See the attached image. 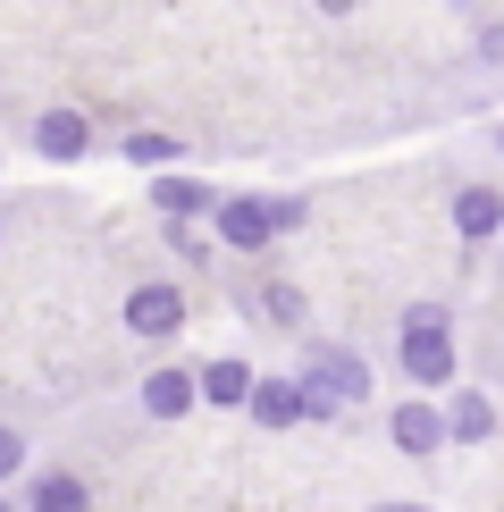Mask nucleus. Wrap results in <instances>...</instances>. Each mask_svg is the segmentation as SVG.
I'll return each instance as SVG.
<instances>
[{"label":"nucleus","mask_w":504,"mask_h":512,"mask_svg":"<svg viewBox=\"0 0 504 512\" xmlns=\"http://www.w3.org/2000/svg\"><path fill=\"white\" fill-rule=\"evenodd\" d=\"M320 9H328V17H345V9H353V0H320Z\"/></svg>","instance_id":"nucleus-18"},{"label":"nucleus","mask_w":504,"mask_h":512,"mask_svg":"<svg viewBox=\"0 0 504 512\" xmlns=\"http://www.w3.org/2000/svg\"><path fill=\"white\" fill-rule=\"evenodd\" d=\"M261 311L278 319V328H303V294L294 286H261Z\"/></svg>","instance_id":"nucleus-14"},{"label":"nucleus","mask_w":504,"mask_h":512,"mask_svg":"<svg viewBox=\"0 0 504 512\" xmlns=\"http://www.w3.org/2000/svg\"><path fill=\"white\" fill-rule=\"evenodd\" d=\"M194 387H202V403H252V361H236V353H219V361H202L194 370Z\"/></svg>","instance_id":"nucleus-8"},{"label":"nucleus","mask_w":504,"mask_h":512,"mask_svg":"<svg viewBox=\"0 0 504 512\" xmlns=\"http://www.w3.org/2000/svg\"><path fill=\"white\" fill-rule=\"evenodd\" d=\"M34 143H42L51 160H84V143H93V126H84L76 110H51V118L34 126Z\"/></svg>","instance_id":"nucleus-11"},{"label":"nucleus","mask_w":504,"mask_h":512,"mask_svg":"<svg viewBox=\"0 0 504 512\" xmlns=\"http://www.w3.org/2000/svg\"><path fill=\"white\" fill-rule=\"evenodd\" d=\"M294 387H303V420H336V412H353V403L370 395V370H362V353H345V345H311Z\"/></svg>","instance_id":"nucleus-1"},{"label":"nucleus","mask_w":504,"mask_h":512,"mask_svg":"<svg viewBox=\"0 0 504 512\" xmlns=\"http://www.w3.org/2000/svg\"><path fill=\"white\" fill-rule=\"evenodd\" d=\"M387 437H395V454L429 462V454H446V412H437V403L420 395V403H404V412L387 420Z\"/></svg>","instance_id":"nucleus-3"},{"label":"nucleus","mask_w":504,"mask_h":512,"mask_svg":"<svg viewBox=\"0 0 504 512\" xmlns=\"http://www.w3.org/2000/svg\"><path fill=\"white\" fill-rule=\"evenodd\" d=\"M126 328L152 336V345H160V336H177L185 328V294L177 286H135V294H126Z\"/></svg>","instance_id":"nucleus-4"},{"label":"nucleus","mask_w":504,"mask_h":512,"mask_svg":"<svg viewBox=\"0 0 504 512\" xmlns=\"http://www.w3.org/2000/svg\"><path fill=\"white\" fill-rule=\"evenodd\" d=\"M370 512H437V504H370Z\"/></svg>","instance_id":"nucleus-17"},{"label":"nucleus","mask_w":504,"mask_h":512,"mask_svg":"<svg viewBox=\"0 0 504 512\" xmlns=\"http://www.w3.org/2000/svg\"><path fill=\"white\" fill-rule=\"evenodd\" d=\"M26 512H93V487L76 471H34L26 479Z\"/></svg>","instance_id":"nucleus-6"},{"label":"nucleus","mask_w":504,"mask_h":512,"mask_svg":"<svg viewBox=\"0 0 504 512\" xmlns=\"http://www.w3.org/2000/svg\"><path fill=\"white\" fill-rule=\"evenodd\" d=\"M244 412L261 420V429H294V420H303V387H294V378H252Z\"/></svg>","instance_id":"nucleus-9"},{"label":"nucleus","mask_w":504,"mask_h":512,"mask_svg":"<svg viewBox=\"0 0 504 512\" xmlns=\"http://www.w3.org/2000/svg\"><path fill=\"white\" fill-rule=\"evenodd\" d=\"M194 403H202L194 370H152V378H143V412H152V420H185Z\"/></svg>","instance_id":"nucleus-7"},{"label":"nucleus","mask_w":504,"mask_h":512,"mask_svg":"<svg viewBox=\"0 0 504 512\" xmlns=\"http://www.w3.org/2000/svg\"><path fill=\"white\" fill-rule=\"evenodd\" d=\"M168 152H177V143H168V135H135V143H126V160H135V168H160Z\"/></svg>","instance_id":"nucleus-15"},{"label":"nucleus","mask_w":504,"mask_h":512,"mask_svg":"<svg viewBox=\"0 0 504 512\" xmlns=\"http://www.w3.org/2000/svg\"><path fill=\"white\" fill-rule=\"evenodd\" d=\"M0 512H17V504H9V496H0Z\"/></svg>","instance_id":"nucleus-19"},{"label":"nucleus","mask_w":504,"mask_h":512,"mask_svg":"<svg viewBox=\"0 0 504 512\" xmlns=\"http://www.w3.org/2000/svg\"><path fill=\"white\" fill-rule=\"evenodd\" d=\"M454 227H462V236H496V227H504V202L488 194V185H471V194H454Z\"/></svg>","instance_id":"nucleus-12"},{"label":"nucleus","mask_w":504,"mask_h":512,"mask_svg":"<svg viewBox=\"0 0 504 512\" xmlns=\"http://www.w3.org/2000/svg\"><path fill=\"white\" fill-rule=\"evenodd\" d=\"M404 370H412V387H454V319L437 311V303H412L404 311Z\"/></svg>","instance_id":"nucleus-2"},{"label":"nucleus","mask_w":504,"mask_h":512,"mask_svg":"<svg viewBox=\"0 0 504 512\" xmlns=\"http://www.w3.org/2000/svg\"><path fill=\"white\" fill-rule=\"evenodd\" d=\"M152 202L168 210V219H185V210H202L210 194H202V185H185V177H160V185H152Z\"/></svg>","instance_id":"nucleus-13"},{"label":"nucleus","mask_w":504,"mask_h":512,"mask_svg":"<svg viewBox=\"0 0 504 512\" xmlns=\"http://www.w3.org/2000/svg\"><path fill=\"white\" fill-rule=\"evenodd\" d=\"M496 437V403L488 395H454L446 403V445H488Z\"/></svg>","instance_id":"nucleus-10"},{"label":"nucleus","mask_w":504,"mask_h":512,"mask_svg":"<svg viewBox=\"0 0 504 512\" xmlns=\"http://www.w3.org/2000/svg\"><path fill=\"white\" fill-rule=\"evenodd\" d=\"M269 236H278V219H269V202H252V194L219 202V244H236V252H261Z\"/></svg>","instance_id":"nucleus-5"},{"label":"nucleus","mask_w":504,"mask_h":512,"mask_svg":"<svg viewBox=\"0 0 504 512\" xmlns=\"http://www.w3.org/2000/svg\"><path fill=\"white\" fill-rule=\"evenodd\" d=\"M17 462H26V437H17V429H0V479H17Z\"/></svg>","instance_id":"nucleus-16"}]
</instances>
